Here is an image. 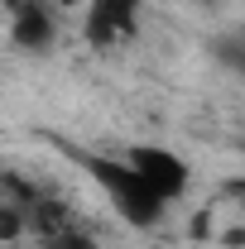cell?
<instances>
[{
    "label": "cell",
    "instance_id": "cell-1",
    "mask_svg": "<svg viewBox=\"0 0 245 249\" xmlns=\"http://www.w3.org/2000/svg\"><path fill=\"white\" fill-rule=\"evenodd\" d=\"M72 158L87 168L96 178V187L111 196V206H116V216L125 220V225H135V230H154L159 220H163V211H168V201L154 192L125 158H101V154H77L72 149Z\"/></svg>",
    "mask_w": 245,
    "mask_h": 249
},
{
    "label": "cell",
    "instance_id": "cell-2",
    "mask_svg": "<svg viewBox=\"0 0 245 249\" xmlns=\"http://www.w3.org/2000/svg\"><path fill=\"white\" fill-rule=\"evenodd\" d=\"M125 163H130L163 201L183 196L187 182H192V168H187L173 149H163V144H130V149H125Z\"/></svg>",
    "mask_w": 245,
    "mask_h": 249
},
{
    "label": "cell",
    "instance_id": "cell-3",
    "mask_svg": "<svg viewBox=\"0 0 245 249\" xmlns=\"http://www.w3.org/2000/svg\"><path fill=\"white\" fill-rule=\"evenodd\" d=\"M140 29V0H87L82 5V34L92 48H116L121 38H135Z\"/></svg>",
    "mask_w": 245,
    "mask_h": 249
},
{
    "label": "cell",
    "instance_id": "cell-4",
    "mask_svg": "<svg viewBox=\"0 0 245 249\" xmlns=\"http://www.w3.org/2000/svg\"><path fill=\"white\" fill-rule=\"evenodd\" d=\"M58 38V15H53V0H43V5H34L24 15H15L10 19V43L20 48V53H48V43Z\"/></svg>",
    "mask_w": 245,
    "mask_h": 249
},
{
    "label": "cell",
    "instance_id": "cell-5",
    "mask_svg": "<svg viewBox=\"0 0 245 249\" xmlns=\"http://www.w3.org/2000/svg\"><path fill=\"white\" fill-rule=\"evenodd\" d=\"M43 249H96V240L87 230H72V225H62L53 235H43Z\"/></svg>",
    "mask_w": 245,
    "mask_h": 249
},
{
    "label": "cell",
    "instance_id": "cell-6",
    "mask_svg": "<svg viewBox=\"0 0 245 249\" xmlns=\"http://www.w3.org/2000/svg\"><path fill=\"white\" fill-rule=\"evenodd\" d=\"M29 225H24V211L20 206H5L0 201V245H10V240H20Z\"/></svg>",
    "mask_w": 245,
    "mask_h": 249
},
{
    "label": "cell",
    "instance_id": "cell-7",
    "mask_svg": "<svg viewBox=\"0 0 245 249\" xmlns=\"http://www.w3.org/2000/svg\"><path fill=\"white\" fill-rule=\"evenodd\" d=\"M216 58H226L236 72H245V43H236V38H221V43H216Z\"/></svg>",
    "mask_w": 245,
    "mask_h": 249
},
{
    "label": "cell",
    "instance_id": "cell-8",
    "mask_svg": "<svg viewBox=\"0 0 245 249\" xmlns=\"http://www.w3.org/2000/svg\"><path fill=\"white\" fill-rule=\"evenodd\" d=\"M34 5H43V0H0V10L15 19V15H24V10H34Z\"/></svg>",
    "mask_w": 245,
    "mask_h": 249
},
{
    "label": "cell",
    "instance_id": "cell-9",
    "mask_svg": "<svg viewBox=\"0 0 245 249\" xmlns=\"http://www.w3.org/2000/svg\"><path fill=\"white\" fill-rule=\"evenodd\" d=\"M72 5H82V0H53V10H72Z\"/></svg>",
    "mask_w": 245,
    "mask_h": 249
}]
</instances>
